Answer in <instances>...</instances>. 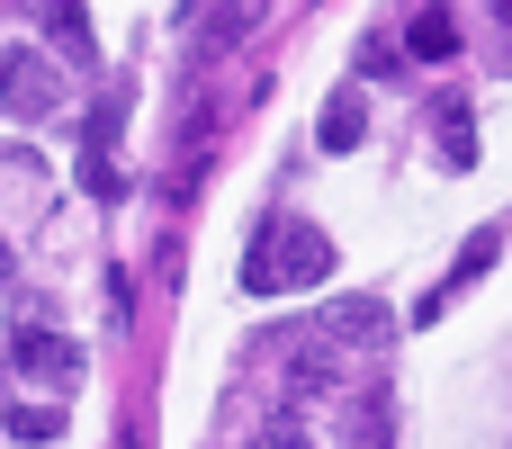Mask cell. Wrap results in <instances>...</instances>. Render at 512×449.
I'll use <instances>...</instances> for the list:
<instances>
[{"label": "cell", "mask_w": 512, "mask_h": 449, "mask_svg": "<svg viewBox=\"0 0 512 449\" xmlns=\"http://www.w3.org/2000/svg\"><path fill=\"white\" fill-rule=\"evenodd\" d=\"M432 126H441V162L459 171V162L477 153V144H468V108H459V99H441V108H432Z\"/></svg>", "instance_id": "obj_5"}, {"label": "cell", "mask_w": 512, "mask_h": 449, "mask_svg": "<svg viewBox=\"0 0 512 449\" xmlns=\"http://www.w3.org/2000/svg\"><path fill=\"white\" fill-rule=\"evenodd\" d=\"M9 423H18V441H45V432H63V414H45V405H18Z\"/></svg>", "instance_id": "obj_7"}, {"label": "cell", "mask_w": 512, "mask_h": 449, "mask_svg": "<svg viewBox=\"0 0 512 449\" xmlns=\"http://www.w3.org/2000/svg\"><path fill=\"white\" fill-rule=\"evenodd\" d=\"M495 63L512 72V9H495Z\"/></svg>", "instance_id": "obj_8"}, {"label": "cell", "mask_w": 512, "mask_h": 449, "mask_svg": "<svg viewBox=\"0 0 512 449\" xmlns=\"http://www.w3.org/2000/svg\"><path fill=\"white\" fill-rule=\"evenodd\" d=\"M324 270H333V243H324L315 225H279V234L252 243V288H306V279H324Z\"/></svg>", "instance_id": "obj_1"}, {"label": "cell", "mask_w": 512, "mask_h": 449, "mask_svg": "<svg viewBox=\"0 0 512 449\" xmlns=\"http://www.w3.org/2000/svg\"><path fill=\"white\" fill-rule=\"evenodd\" d=\"M0 99H18V108H45V99H54V72H45V63H9V72H0Z\"/></svg>", "instance_id": "obj_3"}, {"label": "cell", "mask_w": 512, "mask_h": 449, "mask_svg": "<svg viewBox=\"0 0 512 449\" xmlns=\"http://www.w3.org/2000/svg\"><path fill=\"white\" fill-rule=\"evenodd\" d=\"M495 252H504V234H495V225H486V234H477V243H468V252H459V270H450V279H441V288H432V297H423V324H432V315H441V306H450V297H459V288H477V279H486V270H495Z\"/></svg>", "instance_id": "obj_2"}, {"label": "cell", "mask_w": 512, "mask_h": 449, "mask_svg": "<svg viewBox=\"0 0 512 449\" xmlns=\"http://www.w3.org/2000/svg\"><path fill=\"white\" fill-rule=\"evenodd\" d=\"M324 144H333V153L360 144V90H333V108H324Z\"/></svg>", "instance_id": "obj_4"}, {"label": "cell", "mask_w": 512, "mask_h": 449, "mask_svg": "<svg viewBox=\"0 0 512 449\" xmlns=\"http://www.w3.org/2000/svg\"><path fill=\"white\" fill-rule=\"evenodd\" d=\"M414 45H423V63H441V54L459 45V18H450V9H423V18H414Z\"/></svg>", "instance_id": "obj_6"}]
</instances>
